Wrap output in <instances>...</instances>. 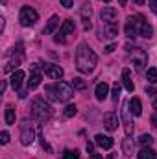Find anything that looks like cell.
Returning a JSON list of instances; mask_svg holds the SVG:
<instances>
[{"label": "cell", "instance_id": "6da1fadb", "mask_svg": "<svg viewBox=\"0 0 157 159\" xmlns=\"http://www.w3.org/2000/svg\"><path fill=\"white\" fill-rule=\"evenodd\" d=\"M94 67H96V54L89 44H79L76 50V69L81 74H89L94 70Z\"/></svg>", "mask_w": 157, "mask_h": 159}, {"label": "cell", "instance_id": "7a4b0ae2", "mask_svg": "<svg viewBox=\"0 0 157 159\" xmlns=\"http://www.w3.org/2000/svg\"><path fill=\"white\" fill-rule=\"evenodd\" d=\"M44 91L50 96V100H54V102H69L74 96V87L65 81H54V83L46 85Z\"/></svg>", "mask_w": 157, "mask_h": 159}, {"label": "cell", "instance_id": "3957f363", "mask_svg": "<svg viewBox=\"0 0 157 159\" xmlns=\"http://www.w3.org/2000/svg\"><path fill=\"white\" fill-rule=\"evenodd\" d=\"M52 113H54L52 106H50L48 102H44L43 98H35V100L32 102V117L37 120V122L48 120L52 117Z\"/></svg>", "mask_w": 157, "mask_h": 159}, {"label": "cell", "instance_id": "277c9868", "mask_svg": "<svg viewBox=\"0 0 157 159\" xmlns=\"http://www.w3.org/2000/svg\"><path fill=\"white\" fill-rule=\"evenodd\" d=\"M19 20H20V24L22 26H34L37 20H39V13L34 9V7H30V6H24L22 9H20V13H19Z\"/></svg>", "mask_w": 157, "mask_h": 159}, {"label": "cell", "instance_id": "5b68a950", "mask_svg": "<svg viewBox=\"0 0 157 159\" xmlns=\"http://www.w3.org/2000/svg\"><path fill=\"white\" fill-rule=\"evenodd\" d=\"M129 54H131V59H133V65H135V70H142L144 69V65L148 63V56H146V52L142 50V48H129Z\"/></svg>", "mask_w": 157, "mask_h": 159}, {"label": "cell", "instance_id": "8992f818", "mask_svg": "<svg viewBox=\"0 0 157 159\" xmlns=\"http://www.w3.org/2000/svg\"><path fill=\"white\" fill-rule=\"evenodd\" d=\"M74 28H76V24H74V20H72V19L63 20V24L59 26V32L56 34L54 41H56V43H65V35L72 34V32H74Z\"/></svg>", "mask_w": 157, "mask_h": 159}, {"label": "cell", "instance_id": "52a82bcc", "mask_svg": "<svg viewBox=\"0 0 157 159\" xmlns=\"http://www.w3.org/2000/svg\"><path fill=\"white\" fill-rule=\"evenodd\" d=\"M124 32H126V35H128L129 39H135V37L139 35V19H137V15H135V17L129 15V17L126 19Z\"/></svg>", "mask_w": 157, "mask_h": 159}, {"label": "cell", "instance_id": "ba28073f", "mask_svg": "<svg viewBox=\"0 0 157 159\" xmlns=\"http://www.w3.org/2000/svg\"><path fill=\"white\" fill-rule=\"evenodd\" d=\"M34 128H32V124H28V122H24L22 126H20V143L24 144V146H28V144H32L34 143Z\"/></svg>", "mask_w": 157, "mask_h": 159}, {"label": "cell", "instance_id": "9c48e42d", "mask_svg": "<svg viewBox=\"0 0 157 159\" xmlns=\"http://www.w3.org/2000/svg\"><path fill=\"white\" fill-rule=\"evenodd\" d=\"M43 70H44V74H46L48 78H52V80H61L63 74H65L59 65H50V63H44V65H43Z\"/></svg>", "mask_w": 157, "mask_h": 159}, {"label": "cell", "instance_id": "30bf717a", "mask_svg": "<svg viewBox=\"0 0 157 159\" xmlns=\"http://www.w3.org/2000/svg\"><path fill=\"white\" fill-rule=\"evenodd\" d=\"M122 122H124L126 135H131L133 133V120H131V109H128V104L122 106Z\"/></svg>", "mask_w": 157, "mask_h": 159}, {"label": "cell", "instance_id": "8fae6325", "mask_svg": "<svg viewBox=\"0 0 157 159\" xmlns=\"http://www.w3.org/2000/svg\"><path fill=\"white\" fill-rule=\"evenodd\" d=\"M102 24H117V9L115 7H104L100 13Z\"/></svg>", "mask_w": 157, "mask_h": 159}, {"label": "cell", "instance_id": "7c38bea8", "mask_svg": "<svg viewBox=\"0 0 157 159\" xmlns=\"http://www.w3.org/2000/svg\"><path fill=\"white\" fill-rule=\"evenodd\" d=\"M137 19H139V35H142V37L150 39V37L154 35V28L144 20V17H142V15H137Z\"/></svg>", "mask_w": 157, "mask_h": 159}, {"label": "cell", "instance_id": "4fadbf2b", "mask_svg": "<svg viewBox=\"0 0 157 159\" xmlns=\"http://www.w3.org/2000/svg\"><path fill=\"white\" fill-rule=\"evenodd\" d=\"M79 15H81V20H83V28H85V30H91V26H92V24H91V15H92L91 4H83Z\"/></svg>", "mask_w": 157, "mask_h": 159}, {"label": "cell", "instance_id": "5bb4252c", "mask_svg": "<svg viewBox=\"0 0 157 159\" xmlns=\"http://www.w3.org/2000/svg\"><path fill=\"white\" fill-rule=\"evenodd\" d=\"M94 144H96V146H100V148H104V150H111V148H113V144H115V141H113L111 137H107V135L98 133V135L94 137Z\"/></svg>", "mask_w": 157, "mask_h": 159}, {"label": "cell", "instance_id": "9a60e30c", "mask_svg": "<svg viewBox=\"0 0 157 159\" xmlns=\"http://www.w3.org/2000/svg\"><path fill=\"white\" fill-rule=\"evenodd\" d=\"M102 32H100V39H113L118 35V24H102Z\"/></svg>", "mask_w": 157, "mask_h": 159}, {"label": "cell", "instance_id": "2e32d148", "mask_svg": "<svg viewBox=\"0 0 157 159\" xmlns=\"http://www.w3.org/2000/svg\"><path fill=\"white\" fill-rule=\"evenodd\" d=\"M107 94H109V85L105 83V81H102V83H98L96 85V89H94V96H96V100H105L107 98Z\"/></svg>", "mask_w": 157, "mask_h": 159}, {"label": "cell", "instance_id": "e0dca14e", "mask_svg": "<svg viewBox=\"0 0 157 159\" xmlns=\"http://www.w3.org/2000/svg\"><path fill=\"white\" fill-rule=\"evenodd\" d=\"M104 124H105V128H107L109 131H115L118 128V117L115 113H105V115H104Z\"/></svg>", "mask_w": 157, "mask_h": 159}, {"label": "cell", "instance_id": "ac0fdd59", "mask_svg": "<svg viewBox=\"0 0 157 159\" xmlns=\"http://www.w3.org/2000/svg\"><path fill=\"white\" fill-rule=\"evenodd\" d=\"M22 80H24V72H22V70H15V72L11 74L9 83H11L13 91H19V89H20V85H22Z\"/></svg>", "mask_w": 157, "mask_h": 159}, {"label": "cell", "instance_id": "d6986e66", "mask_svg": "<svg viewBox=\"0 0 157 159\" xmlns=\"http://www.w3.org/2000/svg\"><path fill=\"white\" fill-rule=\"evenodd\" d=\"M133 150H135V144H133V139H129V135L122 141V152H124V156H133Z\"/></svg>", "mask_w": 157, "mask_h": 159}, {"label": "cell", "instance_id": "ffe728a7", "mask_svg": "<svg viewBox=\"0 0 157 159\" xmlns=\"http://www.w3.org/2000/svg\"><path fill=\"white\" fill-rule=\"evenodd\" d=\"M122 81H124V87L129 91V93H133V89H135V85H133V81H131V74H129V69H124L122 70Z\"/></svg>", "mask_w": 157, "mask_h": 159}, {"label": "cell", "instance_id": "44dd1931", "mask_svg": "<svg viewBox=\"0 0 157 159\" xmlns=\"http://www.w3.org/2000/svg\"><path fill=\"white\" fill-rule=\"evenodd\" d=\"M4 119H6V124H9V126H13V124H15V109H13V106H11V104H7V106H6Z\"/></svg>", "mask_w": 157, "mask_h": 159}, {"label": "cell", "instance_id": "7402d4cb", "mask_svg": "<svg viewBox=\"0 0 157 159\" xmlns=\"http://www.w3.org/2000/svg\"><path fill=\"white\" fill-rule=\"evenodd\" d=\"M41 80H43V76H41L37 70H34V72L30 74V80H28V89H35V87H39Z\"/></svg>", "mask_w": 157, "mask_h": 159}, {"label": "cell", "instance_id": "603a6c76", "mask_svg": "<svg viewBox=\"0 0 157 159\" xmlns=\"http://www.w3.org/2000/svg\"><path fill=\"white\" fill-rule=\"evenodd\" d=\"M57 26H59V17H57V15H52L50 20H48V24L44 26V34H52Z\"/></svg>", "mask_w": 157, "mask_h": 159}, {"label": "cell", "instance_id": "cb8c5ba5", "mask_svg": "<svg viewBox=\"0 0 157 159\" xmlns=\"http://www.w3.org/2000/svg\"><path fill=\"white\" fill-rule=\"evenodd\" d=\"M129 107H131V113H133L135 117H139V115L142 113V106H141V100H139V98H131V100H129Z\"/></svg>", "mask_w": 157, "mask_h": 159}, {"label": "cell", "instance_id": "d4e9b609", "mask_svg": "<svg viewBox=\"0 0 157 159\" xmlns=\"http://www.w3.org/2000/svg\"><path fill=\"white\" fill-rule=\"evenodd\" d=\"M137 157L139 159H155V152H154L150 146H144V148L137 154Z\"/></svg>", "mask_w": 157, "mask_h": 159}, {"label": "cell", "instance_id": "484cf974", "mask_svg": "<svg viewBox=\"0 0 157 159\" xmlns=\"http://www.w3.org/2000/svg\"><path fill=\"white\" fill-rule=\"evenodd\" d=\"M154 143V137L150 135V133H142L141 137H139V144H142V146H150Z\"/></svg>", "mask_w": 157, "mask_h": 159}, {"label": "cell", "instance_id": "4316f807", "mask_svg": "<svg viewBox=\"0 0 157 159\" xmlns=\"http://www.w3.org/2000/svg\"><path fill=\"white\" fill-rule=\"evenodd\" d=\"M76 111H78V109H76V106H74V104H69V106L65 107L63 115H65L67 119H70V117H74V115H76Z\"/></svg>", "mask_w": 157, "mask_h": 159}, {"label": "cell", "instance_id": "83f0119b", "mask_svg": "<svg viewBox=\"0 0 157 159\" xmlns=\"http://www.w3.org/2000/svg\"><path fill=\"white\" fill-rule=\"evenodd\" d=\"M146 78L150 83H155L157 81V67H152V69H148V72H146Z\"/></svg>", "mask_w": 157, "mask_h": 159}, {"label": "cell", "instance_id": "f1b7e54d", "mask_svg": "<svg viewBox=\"0 0 157 159\" xmlns=\"http://www.w3.org/2000/svg\"><path fill=\"white\" fill-rule=\"evenodd\" d=\"M61 159H79V154L76 150H65L61 154Z\"/></svg>", "mask_w": 157, "mask_h": 159}, {"label": "cell", "instance_id": "f546056e", "mask_svg": "<svg viewBox=\"0 0 157 159\" xmlns=\"http://www.w3.org/2000/svg\"><path fill=\"white\" fill-rule=\"evenodd\" d=\"M70 85H72L74 89H78V91H83V89L87 87V83H85V81H83L81 78H74V80H72V83H70Z\"/></svg>", "mask_w": 157, "mask_h": 159}, {"label": "cell", "instance_id": "4dcf8cb0", "mask_svg": "<svg viewBox=\"0 0 157 159\" xmlns=\"http://www.w3.org/2000/svg\"><path fill=\"white\" fill-rule=\"evenodd\" d=\"M19 63H20V57H17V59H13V61H9L6 67H4V70L6 72H11V70H15L17 67H19Z\"/></svg>", "mask_w": 157, "mask_h": 159}, {"label": "cell", "instance_id": "1f68e13d", "mask_svg": "<svg viewBox=\"0 0 157 159\" xmlns=\"http://www.w3.org/2000/svg\"><path fill=\"white\" fill-rule=\"evenodd\" d=\"M118 96H120V85L115 83V85H113V93H111V100H113V102H118Z\"/></svg>", "mask_w": 157, "mask_h": 159}, {"label": "cell", "instance_id": "d6a6232c", "mask_svg": "<svg viewBox=\"0 0 157 159\" xmlns=\"http://www.w3.org/2000/svg\"><path fill=\"white\" fill-rule=\"evenodd\" d=\"M0 143H2V144H7V143H9V133H7L6 129L0 133Z\"/></svg>", "mask_w": 157, "mask_h": 159}, {"label": "cell", "instance_id": "836d02e7", "mask_svg": "<svg viewBox=\"0 0 157 159\" xmlns=\"http://www.w3.org/2000/svg\"><path fill=\"white\" fill-rule=\"evenodd\" d=\"M148 6L154 13H157V0H148Z\"/></svg>", "mask_w": 157, "mask_h": 159}, {"label": "cell", "instance_id": "e575fe53", "mask_svg": "<svg viewBox=\"0 0 157 159\" xmlns=\"http://www.w3.org/2000/svg\"><path fill=\"white\" fill-rule=\"evenodd\" d=\"M59 2H61V6H63V7H67V9H69V7H72V0H59Z\"/></svg>", "mask_w": 157, "mask_h": 159}, {"label": "cell", "instance_id": "d590c367", "mask_svg": "<svg viewBox=\"0 0 157 159\" xmlns=\"http://www.w3.org/2000/svg\"><path fill=\"white\" fill-rule=\"evenodd\" d=\"M113 50H115V44H107L105 46V54H111Z\"/></svg>", "mask_w": 157, "mask_h": 159}, {"label": "cell", "instance_id": "8d00e7d4", "mask_svg": "<svg viewBox=\"0 0 157 159\" xmlns=\"http://www.w3.org/2000/svg\"><path fill=\"white\" fill-rule=\"evenodd\" d=\"M146 93H148V94H155L157 89H155V87H146Z\"/></svg>", "mask_w": 157, "mask_h": 159}, {"label": "cell", "instance_id": "74e56055", "mask_svg": "<svg viewBox=\"0 0 157 159\" xmlns=\"http://www.w3.org/2000/svg\"><path fill=\"white\" fill-rule=\"evenodd\" d=\"M85 148H87V152L91 154V152L94 150V144H92V143H87V146H85Z\"/></svg>", "mask_w": 157, "mask_h": 159}, {"label": "cell", "instance_id": "f35d334b", "mask_svg": "<svg viewBox=\"0 0 157 159\" xmlns=\"http://www.w3.org/2000/svg\"><path fill=\"white\" fill-rule=\"evenodd\" d=\"M89 159H104V157H102L100 154H92V156H91V157H89Z\"/></svg>", "mask_w": 157, "mask_h": 159}, {"label": "cell", "instance_id": "ab89813d", "mask_svg": "<svg viewBox=\"0 0 157 159\" xmlns=\"http://www.w3.org/2000/svg\"><path fill=\"white\" fill-rule=\"evenodd\" d=\"M152 124L157 128V115H154V117H152Z\"/></svg>", "mask_w": 157, "mask_h": 159}, {"label": "cell", "instance_id": "60d3db41", "mask_svg": "<svg viewBox=\"0 0 157 159\" xmlns=\"http://www.w3.org/2000/svg\"><path fill=\"white\" fill-rule=\"evenodd\" d=\"M133 2H135L137 6H142V4H144V0H133Z\"/></svg>", "mask_w": 157, "mask_h": 159}, {"label": "cell", "instance_id": "b9f144b4", "mask_svg": "<svg viewBox=\"0 0 157 159\" xmlns=\"http://www.w3.org/2000/svg\"><path fill=\"white\" fill-rule=\"evenodd\" d=\"M118 4H120V6H126V4H128V0H118Z\"/></svg>", "mask_w": 157, "mask_h": 159}, {"label": "cell", "instance_id": "7bdbcfd3", "mask_svg": "<svg viewBox=\"0 0 157 159\" xmlns=\"http://www.w3.org/2000/svg\"><path fill=\"white\" fill-rule=\"evenodd\" d=\"M154 109H157V98L154 100Z\"/></svg>", "mask_w": 157, "mask_h": 159}, {"label": "cell", "instance_id": "ee69618b", "mask_svg": "<svg viewBox=\"0 0 157 159\" xmlns=\"http://www.w3.org/2000/svg\"><path fill=\"white\" fill-rule=\"evenodd\" d=\"M102 2H105V4H109V2H111V0H102Z\"/></svg>", "mask_w": 157, "mask_h": 159}]
</instances>
